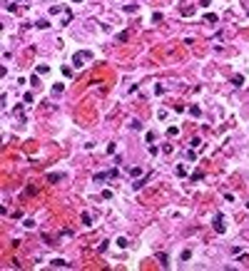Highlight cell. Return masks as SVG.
<instances>
[{"label":"cell","instance_id":"1","mask_svg":"<svg viewBox=\"0 0 249 271\" xmlns=\"http://www.w3.org/2000/svg\"><path fill=\"white\" fill-rule=\"evenodd\" d=\"M90 60H92V55H90L87 50H85V52H82V50H80V52H75V57H72L75 67H82V62H90Z\"/></svg>","mask_w":249,"mask_h":271},{"label":"cell","instance_id":"2","mask_svg":"<svg viewBox=\"0 0 249 271\" xmlns=\"http://www.w3.org/2000/svg\"><path fill=\"white\" fill-rule=\"evenodd\" d=\"M224 229H227L224 217H222V214H217V217H214V231H217V234H224Z\"/></svg>","mask_w":249,"mask_h":271},{"label":"cell","instance_id":"3","mask_svg":"<svg viewBox=\"0 0 249 271\" xmlns=\"http://www.w3.org/2000/svg\"><path fill=\"white\" fill-rule=\"evenodd\" d=\"M50 266H55V269H67L70 264H67L65 259H52V261H50Z\"/></svg>","mask_w":249,"mask_h":271},{"label":"cell","instance_id":"4","mask_svg":"<svg viewBox=\"0 0 249 271\" xmlns=\"http://www.w3.org/2000/svg\"><path fill=\"white\" fill-rule=\"evenodd\" d=\"M37 28H40V30H47V28H50V20H47V17H43V20H37Z\"/></svg>","mask_w":249,"mask_h":271},{"label":"cell","instance_id":"5","mask_svg":"<svg viewBox=\"0 0 249 271\" xmlns=\"http://www.w3.org/2000/svg\"><path fill=\"white\" fill-rule=\"evenodd\" d=\"M189 114H192V117H199V114H202V110H199L197 105H192V107H189Z\"/></svg>","mask_w":249,"mask_h":271},{"label":"cell","instance_id":"6","mask_svg":"<svg viewBox=\"0 0 249 271\" xmlns=\"http://www.w3.org/2000/svg\"><path fill=\"white\" fill-rule=\"evenodd\" d=\"M60 72H62L65 77H72V67H67V65H62V67H60Z\"/></svg>","mask_w":249,"mask_h":271},{"label":"cell","instance_id":"7","mask_svg":"<svg viewBox=\"0 0 249 271\" xmlns=\"http://www.w3.org/2000/svg\"><path fill=\"white\" fill-rule=\"evenodd\" d=\"M47 72H50L47 65H37V75H47Z\"/></svg>","mask_w":249,"mask_h":271},{"label":"cell","instance_id":"8","mask_svg":"<svg viewBox=\"0 0 249 271\" xmlns=\"http://www.w3.org/2000/svg\"><path fill=\"white\" fill-rule=\"evenodd\" d=\"M232 82H234V85H237V87H239V85H242V82H244V77H242V75H234V77H232Z\"/></svg>","mask_w":249,"mask_h":271},{"label":"cell","instance_id":"9","mask_svg":"<svg viewBox=\"0 0 249 271\" xmlns=\"http://www.w3.org/2000/svg\"><path fill=\"white\" fill-rule=\"evenodd\" d=\"M175 172H177V177H184V174H187V167H182V164H179Z\"/></svg>","mask_w":249,"mask_h":271},{"label":"cell","instance_id":"10","mask_svg":"<svg viewBox=\"0 0 249 271\" xmlns=\"http://www.w3.org/2000/svg\"><path fill=\"white\" fill-rule=\"evenodd\" d=\"M62 90H65V85H55V87H52L55 95H62Z\"/></svg>","mask_w":249,"mask_h":271},{"label":"cell","instance_id":"11","mask_svg":"<svg viewBox=\"0 0 249 271\" xmlns=\"http://www.w3.org/2000/svg\"><path fill=\"white\" fill-rule=\"evenodd\" d=\"M192 13H194V8H182V15H184V17H189Z\"/></svg>","mask_w":249,"mask_h":271},{"label":"cell","instance_id":"12","mask_svg":"<svg viewBox=\"0 0 249 271\" xmlns=\"http://www.w3.org/2000/svg\"><path fill=\"white\" fill-rule=\"evenodd\" d=\"M90 221H92V217H90V214H82V224H85V226H90Z\"/></svg>","mask_w":249,"mask_h":271},{"label":"cell","instance_id":"13","mask_svg":"<svg viewBox=\"0 0 249 271\" xmlns=\"http://www.w3.org/2000/svg\"><path fill=\"white\" fill-rule=\"evenodd\" d=\"M117 246H120V249H125V246H127V239H125V236H120V239H117Z\"/></svg>","mask_w":249,"mask_h":271},{"label":"cell","instance_id":"14","mask_svg":"<svg viewBox=\"0 0 249 271\" xmlns=\"http://www.w3.org/2000/svg\"><path fill=\"white\" fill-rule=\"evenodd\" d=\"M72 3H82V0H72Z\"/></svg>","mask_w":249,"mask_h":271}]
</instances>
